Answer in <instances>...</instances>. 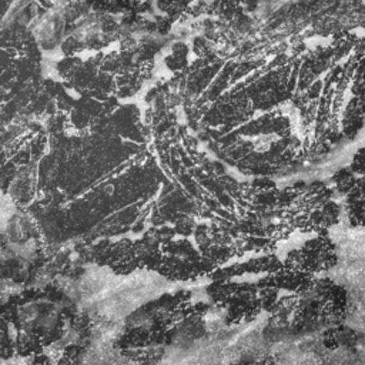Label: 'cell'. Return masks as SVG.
Masks as SVG:
<instances>
[{
	"mask_svg": "<svg viewBox=\"0 0 365 365\" xmlns=\"http://www.w3.org/2000/svg\"><path fill=\"white\" fill-rule=\"evenodd\" d=\"M298 254L301 269L311 274L329 271L338 262L336 245L329 237V231L317 232L315 237L304 242Z\"/></svg>",
	"mask_w": 365,
	"mask_h": 365,
	"instance_id": "6da1fadb",
	"label": "cell"
},
{
	"mask_svg": "<svg viewBox=\"0 0 365 365\" xmlns=\"http://www.w3.org/2000/svg\"><path fill=\"white\" fill-rule=\"evenodd\" d=\"M318 295V312L328 327L344 324L348 308V292L329 278H321L314 288Z\"/></svg>",
	"mask_w": 365,
	"mask_h": 365,
	"instance_id": "7a4b0ae2",
	"label": "cell"
},
{
	"mask_svg": "<svg viewBox=\"0 0 365 365\" xmlns=\"http://www.w3.org/2000/svg\"><path fill=\"white\" fill-rule=\"evenodd\" d=\"M344 211L351 227H365V175L358 177L355 185L344 197Z\"/></svg>",
	"mask_w": 365,
	"mask_h": 365,
	"instance_id": "3957f363",
	"label": "cell"
},
{
	"mask_svg": "<svg viewBox=\"0 0 365 365\" xmlns=\"http://www.w3.org/2000/svg\"><path fill=\"white\" fill-rule=\"evenodd\" d=\"M365 125V97L354 96L341 117V133L348 140H355Z\"/></svg>",
	"mask_w": 365,
	"mask_h": 365,
	"instance_id": "277c9868",
	"label": "cell"
},
{
	"mask_svg": "<svg viewBox=\"0 0 365 365\" xmlns=\"http://www.w3.org/2000/svg\"><path fill=\"white\" fill-rule=\"evenodd\" d=\"M356 332L345 324L328 327L322 334V344L328 349H336L339 346H352L356 344Z\"/></svg>",
	"mask_w": 365,
	"mask_h": 365,
	"instance_id": "5b68a950",
	"label": "cell"
},
{
	"mask_svg": "<svg viewBox=\"0 0 365 365\" xmlns=\"http://www.w3.org/2000/svg\"><path fill=\"white\" fill-rule=\"evenodd\" d=\"M356 180H358V175L349 168V165L338 168L332 174V182H334L335 192L344 198L351 191V188L355 185Z\"/></svg>",
	"mask_w": 365,
	"mask_h": 365,
	"instance_id": "8992f818",
	"label": "cell"
},
{
	"mask_svg": "<svg viewBox=\"0 0 365 365\" xmlns=\"http://www.w3.org/2000/svg\"><path fill=\"white\" fill-rule=\"evenodd\" d=\"M349 168L358 175V177H364L365 175V145L359 147L349 163Z\"/></svg>",
	"mask_w": 365,
	"mask_h": 365,
	"instance_id": "52a82bcc",
	"label": "cell"
},
{
	"mask_svg": "<svg viewBox=\"0 0 365 365\" xmlns=\"http://www.w3.org/2000/svg\"><path fill=\"white\" fill-rule=\"evenodd\" d=\"M257 365H277L275 364V361L271 358V356H268V358H265V359H262L259 364H257Z\"/></svg>",
	"mask_w": 365,
	"mask_h": 365,
	"instance_id": "ba28073f",
	"label": "cell"
},
{
	"mask_svg": "<svg viewBox=\"0 0 365 365\" xmlns=\"http://www.w3.org/2000/svg\"><path fill=\"white\" fill-rule=\"evenodd\" d=\"M234 365H254V364H250V362H247V361H241V362H237V364H234Z\"/></svg>",
	"mask_w": 365,
	"mask_h": 365,
	"instance_id": "9c48e42d",
	"label": "cell"
}]
</instances>
